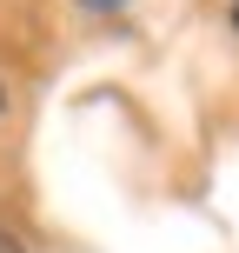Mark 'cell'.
<instances>
[{"mask_svg":"<svg viewBox=\"0 0 239 253\" xmlns=\"http://www.w3.org/2000/svg\"><path fill=\"white\" fill-rule=\"evenodd\" d=\"M80 7H87V13H106V7H113V0H80Z\"/></svg>","mask_w":239,"mask_h":253,"instance_id":"obj_2","label":"cell"},{"mask_svg":"<svg viewBox=\"0 0 239 253\" xmlns=\"http://www.w3.org/2000/svg\"><path fill=\"white\" fill-rule=\"evenodd\" d=\"M0 253H27V247H20V240H13V233H7V227H0Z\"/></svg>","mask_w":239,"mask_h":253,"instance_id":"obj_1","label":"cell"},{"mask_svg":"<svg viewBox=\"0 0 239 253\" xmlns=\"http://www.w3.org/2000/svg\"><path fill=\"white\" fill-rule=\"evenodd\" d=\"M0 114H7V80H0Z\"/></svg>","mask_w":239,"mask_h":253,"instance_id":"obj_3","label":"cell"},{"mask_svg":"<svg viewBox=\"0 0 239 253\" xmlns=\"http://www.w3.org/2000/svg\"><path fill=\"white\" fill-rule=\"evenodd\" d=\"M233 20H239V0H233Z\"/></svg>","mask_w":239,"mask_h":253,"instance_id":"obj_4","label":"cell"}]
</instances>
